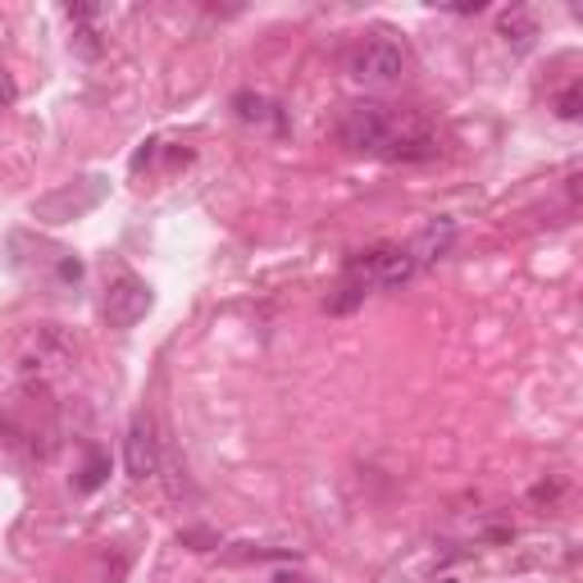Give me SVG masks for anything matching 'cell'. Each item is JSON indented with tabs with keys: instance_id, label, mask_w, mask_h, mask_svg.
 <instances>
[{
	"instance_id": "5",
	"label": "cell",
	"mask_w": 583,
	"mask_h": 583,
	"mask_svg": "<svg viewBox=\"0 0 583 583\" xmlns=\"http://www.w3.org/2000/svg\"><path fill=\"white\" fill-rule=\"evenodd\" d=\"M123 470L128 478H151L160 470V437L151 415H132L128 437H123Z\"/></svg>"
},
{
	"instance_id": "11",
	"label": "cell",
	"mask_w": 583,
	"mask_h": 583,
	"mask_svg": "<svg viewBox=\"0 0 583 583\" xmlns=\"http://www.w3.org/2000/svg\"><path fill=\"white\" fill-rule=\"evenodd\" d=\"M14 101V82L6 78V69H0V106H10Z\"/></svg>"
},
{
	"instance_id": "10",
	"label": "cell",
	"mask_w": 583,
	"mask_h": 583,
	"mask_svg": "<svg viewBox=\"0 0 583 583\" xmlns=\"http://www.w3.org/2000/svg\"><path fill=\"white\" fill-rule=\"evenodd\" d=\"M101 478H106V456H91V465H87V474H82V488L91 493Z\"/></svg>"
},
{
	"instance_id": "3",
	"label": "cell",
	"mask_w": 583,
	"mask_h": 583,
	"mask_svg": "<svg viewBox=\"0 0 583 583\" xmlns=\"http://www.w3.org/2000/svg\"><path fill=\"white\" fill-rule=\"evenodd\" d=\"M146 310H151V287H146L137 274L119 269L110 278V287H106V319H110V328H132Z\"/></svg>"
},
{
	"instance_id": "8",
	"label": "cell",
	"mask_w": 583,
	"mask_h": 583,
	"mask_svg": "<svg viewBox=\"0 0 583 583\" xmlns=\"http://www.w3.org/2000/svg\"><path fill=\"white\" fill-rule=\"evenodd\" d=\"M237 115L241 119H247V123H265L269 119V101H265V96H251V91H237Z\"/></svg>"
},
{
	"instance_id": "1",
	"label": "cell",
	"mask_w": 583,
	"mask_h": 583,
	"mask_svg": "<svg viewBox=\"0 0 583 583\" xmlns=\"http://www.w3.org/2000/svg\"><path fill=\"white\" fill-rule=\"evenodd\" d=\"M411 123H415V115H397L393 106H383V101H356V106H347L337 132H343V141L352 146V151L393 156V146L406 137Z\"/></svg>"
},
{
	"instance_id": "9",
	"label": "cell",
	"mask_w": 583,
	"mask_h": 583,
	"mask_svg": "<svg viewBox=\"0 0 583 583\" xmlns=\"http://www.w3.org/2000/svg\"><path fill=\"white\" fill-rule=\"evenodd\" d=\"M579 110H583V87L570 82V87L556 96V115H561V119H579Z\"/></svg>"
},
{
	"instance_id": "7",
	"label": "cell",
	"mask_w": 583,
	"mask_h": 583,
	"mask_svg": "<svg viewBox=\"0 0 583 583\" xmlns=\"http://www.w3.org/2000/svg\"><path fill=\"white\" fill-rule=\"evenodd\" d=\"M497 32L515 56H528L533 41H538V19H533V10H524V6H511V10L497 14Z\"/></svg>"
},
{
	"instance_id": "4",
	"label": "cell",
	"mask_w": 583,
	"mask_h": 583,
	"mask_svg": "<svg viewBox=\"0 0 583 583\" xmlns=\"http://www.w3.org/2000/svg\"><path fill=\"white\" fill-rule=\"evenodd\" d=\"M406 69V46L393 37H374L352 56V73L360 82H397Z\"/></svg>"
},
{
	"instance_id": "6",
	"label": "cell",
	"mask_w": 583,
	"mask_h": 583,
	"mask_svg": "<svg viewBox=\"0 0 583 583\" xmlns=\"http://www.w3.org/2000/svg\"><path fill=\"white\" fill-rule=\"evenodd\" d=\"M452 241H456V224L452 219H433L415 241H411V260H415V269H424V265H437L447 251H452Z\"/></svg>"
},
{
	"instance_id": "2",
	"label": "cell",
	"mask_w": 583,
	"mask_h": 583,
	"mask_svg": "<svg viewBox=\"0 0 583 583\" xmlns=\"http://www.w3.org/2000/svg\"><path fill=\"white\" fill-rule=\"evenodd\" d=\"M65 365H73V343H69V333H60L56 324L37 328L32 343H28V352H23V360H19L23 378H32V374H37V378L60 374Z\"/></svg>"
}]
</instances>
